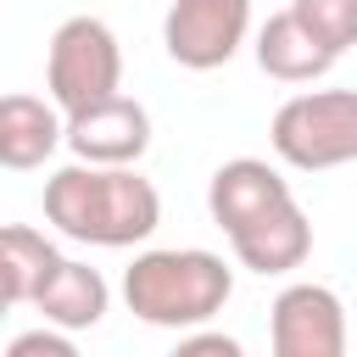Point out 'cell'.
I'll return each instance as SVG.
<instances>
[{"label": "cell", "instance_id": "cell-1", "mask_svg": "<svg viewBox=\"0 0 357 357\" xmlns=\"http://www.w3.org/2000/svg\"><path fill=\"white\" fill-rule=\"evenodd\" d=\"M45 223L78 245H139L162 223V195L145 173L134 167H106V162H67L45 178Z\"/></svg>", "mask_w": 357, "mask_h": 357}, {"label": "cell", "instance_id": "cell-2", "mask_svg": "<svg viewBox=\"0 0 357 357\" xmlns=\"http://www.w3.org/2000/svg\"><path fill=\"white\" fill-rule=\"evenodd\" d=\"M229 296H234V268L218 251H201V245L139 251L123 268V301L151 329H195V324H212Z\"/></svg>", "mask_w": 357, "mask_h": 357}, {"label": "cell", "instance_id": "cell-3", "mask_svg": "<svg viewBox=\"0 0 357 357\" xmlns=\"http://www.w3.org/2000/svg\"><path fill=\"white\" fill-rule=\"evenodd\" d=\"M268 145L296 173H329V167L357 162V89L290 95L268 123Z\"/></svg>", "mask_w": 357, "mask_h": 357}, {"label": "cell", "instance_id": "cell-4", "mask_svg": "<svg viewBox=\"0 0 357 357\" xmlns=\"http://www.w3.org/2000/svg\"><path fill=\"white\" fill-rule=\"evenodd\" d=\"M45 89L61 112L123 95V45L100 17H67L45 50Z\"/></svg>", "mask_w": 357, "mask_h": 357}, {"label": "cell", "instance_id": "cell-5", "mask_svg": "<svg viewBox=\"0 0 357 357\" xmlns=\"http://www.w3.org/2000/svg\"><path fill=\"white\" fill-rule=\"evenodd\" d=\"M251 33V0H173L162 17V45L184 73H212L234 61Z\"/></svg>", "mask_w": 357, "mask_h": 357}, {"label": "cell", "instance_id": "cell-6", "mask_svg": "<svg viewBox=\"0 0 357 357\" xmlns=\"http://www.w3.org/2000/svg\"><path fill=\"white\" fill-rule=\"evenodd\" d=\"M273 357H346V301L329 284H284L268 307Z\"/></svg>", "mask_w": 357, "mask_h": 357}, {"label": "cell", "instance_id": "cell-7", "mask_svg": "<svg viewBox=\"0 0 357 357\" xmlns=\"http://www.w3.org/2000/svg\"><path fill=\"white\" fill-rule=\"evenodd\" d=\"M67 151L78 162L134 167L151 151V112L134 95H112V100H95L84 112H67Z\"/></svg>", "mask_w": 357, "mask_h": 357}, {"label": "cell", "instance_id": "cell-8", "mask_svg": "<svg viewBox=\"0 0 357 357\" xmlns=\"http://www.w3.org/2000/svg\"><path fill=\"white\" fill-rule=\"evenodd\" d=\"M279 201H290V178H284L273 162H262V156H234V162H223V167L212 173V184H206V212H212V223H218L223 234L257 223V218L273 212Z\"/></svg>", "mask_w": 357, "mask_h": 357}, {"label": "cell", "instance_id": "cell-9", "mask_svg": "<svg viewBox=\"0 0 357 357\" xmlns=\"http://www.w3.org/2000/svg\"><path fill=\"white\" fill-rule=\"evenodd\" d=\"M229 245H234V262H240V268L273 279V273H290V268H301V262L312 257V223H307V212H301L296 195H290V201H279L273 212H262L257 223L234 229Z\"/></svg>", "mask_w": 357, "mask_h": 357}, {"label": "cell", "instance_id": "cell-10", "mask_svg": "<svg viewBox=\"0 0 357 357\" xmlns=\"http://www.w3.org/2000/svg\"><path fill=\"white\" fill-rule=\"evenodd\" d=\"M67 145V112L39 95H6L0 100V162L11 173L45 167Z\"/></svg>", "mask_w": 357, "mask_h": 357}, {"label": "cell", "instance_id": "cell-11", "mask_svg": "<svg viewBox=\"0 0 357 357\" xmlns=\"http://www.w3.org/2000/svg\"><path fill=\"white\" fill-rule=\"evenodd\" d=\"M257 67L268 73V78H279V84H312V78H324L340 56L335 50H324L312 33H307V22L284 6V11H273L262 28H257Z\"/></svg>", "mask_w": 357, "mask_h": 357}, {"label": "cell", "instance_id": "cell-12", "mask_svg": "<svg viewBox=\"0 0 357 357\" xmlns=\"http://www.w3.org/2000/svg\"><path fill=\"white\" fill-rule=\"evenodd\" d=\"M106 307H112V284L100 279V268H89V262H73V257H61V268L39 284V296H33V312L45 318V324H61V329H95L100 318H106Z\"/></svg>", "mask_w": 357, "mask_h": 357}, {"label": "cell", "instance_id": "cell-13", "mask_svg": "<svg viewBox=\"0 0 357 357\" xmlns=\"http://www.w3.org/2000/svg\"><path fill=\"white\" fill-rule=\"evenodd\" d=\"M61 268V251L50 245V234L28 229V223H6L0 229V301L6 307H33L39 284Z\"/></svg>", "mask_w": 357, "mask_h": 357}, {"label": "cell", "instance_id": "cell-14", "mask_svg": "<svg viewBox=\"0 0 357 357\" xmlns=\"http://www.w3.org/2000/svg\"><path fill=\"white\" fill-rule=\"evenodd\" d=\"M290 11L307 22V33L324 50L346 56L357 45V0H290Z\"/></svg>", "mask_w": 357, "mask_h": 357}, {"label": "cell", "instance_id": "cell-15", "mask_svg": "<svg viewBox=\"0 0 357 357\" xmlns=\"http://www.w3.org/2000/svg\"><path fill=\"white\" fill-rule=\"evenodd\" d=\"M6 357H73V329L50 324V329H28L6 346Z\"/></svg>", "mask_w": 357, "mask_h": 357}, {"label": "cell", "instance_id": "cell-16", "mask_svg": "<svg viewBox=\"0 0 357 357\" xmlns=\"http://www.w3.org/2000/svg\"><path fill=\"white\" fill-rule=\"evenodd\" d=\"M178 357H240V340L195 324V329H178Z\"/></svg>", "mask_w": 357, "mask_h": 357}]
</instances>
